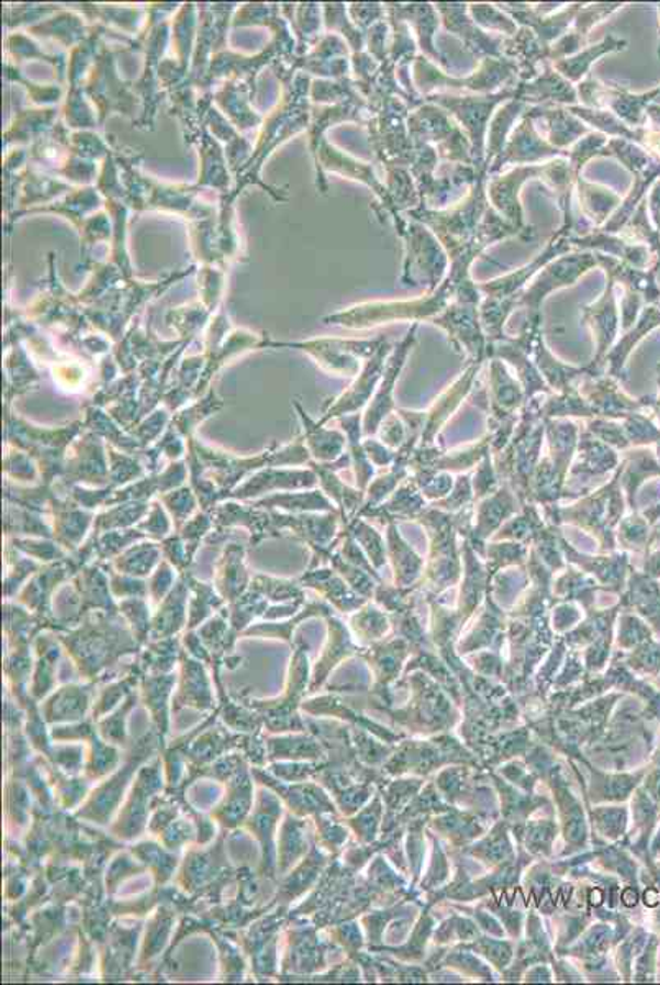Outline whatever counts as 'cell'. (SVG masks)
<instances>
[{
  "mask_svg": "<svg viewBox=\"0 0 660 985\" xmlns=\"http://www.w3.org/2000/svg\"><path fill=\"white\" fill-rule=\"evenodd\" d=\"M489 178V168L482 169L466 198L450 208L433 211L420 205L404 215L427 225L446 248L450 261L459 258L477 260L490 245L504 238L519 237V232L490 204L486 194Z\"/></svg>",
  "mask_w": 660,
  "mask_h": 985,
  "instance_id": "obj_1",
  "label": "cell"
},
{
  "mask_svg": "<svg viewBox=\"0 0 660 985\" xmlns=\"http://www.w3.org/2000/svg\"><path fill=\"white\" fill-rule=\"evenodd\" d=\"M473 260L460 258L450 261L449 275L434 293L424 294L417 300L387 301V303H367L354 307L347 313L332 316L331 321L340 326L350 328H367L380 326V324L400 323H433L437 316L444 313L456 300L476 301L482 303L483 294L479 284L470 278V267Z\"/></svg>",
  "mask_w": 660,
  "mask_h": 985,
  "instance_id": "obj_2",
  "label": "cell"
},
{
  "mask_svg": "<svg viewBox=\"0 0 660 985\" xmlns=\"http://www.w3.org/2000/svg\"><path fill=\"white\" fill-rule=\"evenodd\" d=\"M529 181L544 182L553 192L563 215V227L573 231L572 195L577 178L567 158H556L546 165L514 166L500 175L490 176L486 184L490 204L519 232V238L533 240L534 231L526 224L521 202V189Z\"/></svg>",
  "mask_w": 660,
  "mask_h": 985,
  "instance_id": "obj_3",
  "label": "cell"
},
{
  "mask_svg": "<svg viewBox=\"0 0 660 985\" xmlns=\"http://www.w3.org/2000/svg\"><path fill=\"white\" fill-rule=\"evenodd\" d=\"M414 88L423 98L449 92V94H495L519 81V69L507 58H485L467 78H456L420 55L411 68Z\"/></svg>",
  "mask_w": 660,
  "mask_h": 985,
  "instance_id": "obj_4",
  "label": "cell"
},
{
  "mask_svg": "<svg viewBox=\"0 0 660 985\" xmlns=\"http://www.w3.org/2000/svg\"><path fill=\"white\" fill-rule=\"evenodd\" d=\"M623 513L625 501L619 475L616 472L612 482L596 492L585 494V497L572 506L547 507L544 510V519L549 526L560 527V524L566 523L580 527L599 540L600 552L608 553L615 550V527L622 521Z\"/></svg>",
  "mask_w": 660,
  "mask_h": 985,
  "instance_id": "obj_5",
  "label": "cell"
},
{
  "mask_svg": "<svg viewBox=\"0 0 660 985\" xmlns=\"http://www.w3.org/2000/svg\"><path fill=\"white\" fill-rule=\"evenodd\" d=\"M394 228L404 248L401 283L421 288L426 294L434 293L449 275L450 260L446 248L427 225L406 215Z\"/></svg>",
  "mask_w": 660,
  "mask_h": 985,
  "instance_id": "obj_6",
  "label": "cell"
},
{
  "mask_svg": "<svg viewBox=\"0 0 660 985\" xmlns=\"http://www.w3.org/2000/svg\"><path fill=\"white\" fill-rule=\"evenodd\" d=\"M407 131L414 144L433 147L440 164L476 166L473 148L459 124L439 105L424 102L411 111Z\"/></svg>",
  "mask_w": 660,
  "mask_h": 985,
  "instance_id": "obj_7",
  "label": "cell"
},
{
  "mask_svg": "<svg viewBox=\"0 0 660 985\" xmlns=\"http://www.w3.org/2000/svg\"><path fill=\"white\" fill-rule=\"evenodd\" d=\"M514 99V86L495 92V94H437L424 98L426 102L439 105L457 124L462 127L473 148V160L477 168H485L486 134L490 122L501 105Z\"/></svg>",
  "mask_w": 660,
  "mask_h": 985,
  "instance_id": "obj_8",
  "label": "cell"
},
{
  "mask_svg": "<svg viewBox=\"0 0 660 985\" xmlns=\"http://www.w3.org/2000/svg\"><path fill=\"white\" fill-rule=\"evenodd\" d=\"M430 539L429 557L424 567V580L440 590L457 585L462 579V560L459 556L456 536L459 533V513H446L427 506L420 517Z\"/></svg>",
  "mask_w": 660,
  "mask_h": 985,
  "instance_id": "obj_9",
  "label": "cell"
},
{
  "mask_svg": "<svg viewBox=\"0 0 660 985\" xmlns=\"http://www.w3.org/2000/svg\"><path fill=\"white\" fill-rule=\"evenodd\" d=\"M370 142L378 161L387 166L410 168L416 145L407 131L411 108L401 98L381 99L371 105Z\"/></svg>",
  "mask_w": 660,
  "mask_h": 985,
  "instance_id": "obj_10",
  "label": "cell"
},
{
  "mask_svg": "<svg viewBox=\"0 0 660 985\" xmlns=\"http://www.w3.org/2000/svg\"><path fill=\"white\" fill-rule=\"evenodd\" d=\"M595 267H599L595 251L582 250L562 255L546 265L517 296V307L526 310V323H542L540 307L547 296L562 288L573 287Z\"/></svg>",
  "mask_w": 660,
  "mask_h": 985,
  "instance_id": "obj_11",
  "label": "cell"
},
{
  "mask_svg": "<svg viewBox=\"0 0 660 985\" xmlns=\"http://www.w3.org/2000/svg\"><path fill=\"white\" fill-rule=\"evenodd\" d=\"M480 304L482 303L456 300L433 321L434 326L446 331L456 350L463 351L469 361L477 363L489 360V338L480 321Z\"/></svg>",
  "mask_w": 660,
  "mask_h": 985,
  "instance_id": "obj_12",
  "label": "cell"
},
{
  "mask_svg": "<svg viewBox=\"0 0 660 985\" xmlns=\"http://www.w3.org/2000/svg\"><path fill=\"white\" fill-rule=\"evenodd\" d=\"M517 26H526L536 33L544 45L550 46L562 38L570 29L582 3H496Z\"/></svg>",
  "mask_w": 660,
  "mask_h": 985,
  "instance_id": "obj_13",
  "label": "cell"
},
{
  "mask_svg": "<svg viewBox=\"0 0 660 985\" xmlns=\"http://www.w3.org/2000/svg\"><path fill=\"white\" fill-rule=\"evenodd\" d=\"M572 234L573 231L560 225L559 231H557L556 234L552 235V238L547 242L546 248H544L533 261L524 265V267L517 268L516 271H511V273L504 275V277L495 278V280L479 284L480 293L483 294V298H492V300L514 301L517 306V296L523 293L524 288L530 283V280H533L546 265H549L550 261L556 260V258L562 257V255L575 251L573 250L572 244H570V235Z\"/></svg>",
  "mask_w": 660,
  "mask_h": 985,
  "instance_id": "obj_14",
  "label": "cell"
},
{
  "mask_svg": "<svg viewBox=\"0 0 660 985\" xmlns=\"http://www.w3.org/2000/svg\"><path fill=\"white\" fill-rule=\"evenodd\" d=\"M569 152V150H567ZM567 152L557 150L537 131L536 122L529 114L523 115L507 138L503 154L490 166L489 176L500 175L506 166L540 165L556 158H567Z\"/></svg>",
  "mask_w": 660,
  "mask_h": 985,
  "instance_id": "obj_15",
  "label": "cell"
},
{
  "mask_svg": "<svg viewBox=\"0 0 660 985\" xmlns=\"http://www.w3.org/2000/svg\"><path fill=\"white\" fill-rule=\"evenodd\" d=\"M615 288V281L612 278H606L602 296L582 310V321L590 327L593 338H595V357L589 365L593 378L602 377L606 357L615 347L616 335L619 331Z\"/></svg>",
  "mask_w": 660,
  "mask_h": 985,
  "instance_id": "obj_16",
  "label": "cell"
},
{
  "mask_svg": "<svg viewBox=\"0 0 660 985\" xmlns=\"http://www.w3.org/2000/svg\"><path fill=\"white\" fill-rule=\"evenodd\" d=\"M439 12L440 23L447 32L462 42L467 52L482 61L485 58H503V36L492 35L480 29L469 13V3L437 2L434 3Z\"/></svg>",
  "mask_w": 660,
  "mask_h": 985,
  "instance_id": "obj_17",
  "label": "cell"
},
{
  "mask_svg": "<svg viewBox=\"0 0 660 985\" xmlns=\"http://www.w3.org/2000/svg\"><path fill=\"white\" fill-rule=\"evenodd\" d=\"M417 326H420L417 323H414L413 326H411L407 334L404 335L403 340L400 342V345H396V347L393 348L390 358H388L380 387H378L377 394H374L370 407H368L367 414L363 416V429H361L363 436H373V434H377L381 423H383L390 414H393L394 384H396V380L400 378L401 371H403L407 355L413 350L414 342H416Z\"/></svg>",
  "mask_w": 660,
  "mask_h": 985,
  "instance_id": "obj_18",
  "label": "cell"
},
{
  "mask_svg": "<svg viewBox=\"0 0 660 985\" xmlns=\"http://www.w3.org/2000/svg\"><path fill=\"white\" fill-rule=\"evenodd\" d=\"M521 503L516 493L507 483H501L496 493L490 494L485 500L477 501L476 524L466 534V540L476 549L480 557H485L486 540L495 536L506 521L516 516Z\"/></svg>",
  "mask_w": 660,
  "mask_h": 985,
  "instance_id": "obj_19",
  "label": "cell"
},
{
  "mask_svg": "<svg viewBox=\"0 0 660 985\" xmlns=\"http://www.w3.org/2000/svg\"><path fill=\"white\" fill-rule=\"evenodd\" d=\"M514 99L524 102L529 108L537 105H580L577 86L567 81L563 76L553 69L550 63L542 66L539 75L530 81H517L514 85Z\"/></svg>",
  "mask_w": 660,
  "mask_h": 985,
  "instance_id": "obj_20",
  "label": "cell"
},
{
  "mask_svg": "<svg viewBox=\"0 0 660 985\" xmlns=\"http://www.w3.org/2000/svg\"><path fill=\"white\" fill-rule=\"evenodd\" d=\"M387 15L396 16L410 25L421 55L439 66L446 68V56L437 49L436 33L440 26V16L434 3H384Z\"/></svg>",
  "mask_w": 660,
  "mask_h": 985,
  "instance_id": "obj_21",
  "label": "cell"
},
{
  "mask_svg": "<svg viewBox=\"0 0 660 985\" xmlns=\"http://www.w3.org/2000/svg\"><path fill=\"white\" fill-rule=\"evenodd\" d=\"M393 347L384 340L378 350L365 361L363 370L358 374V380L351 384L350 390L345 391L337 401L326 411L321 424L327 423L332 417L350 416L370 401L371 394L378 390V383L383 378L384 367L390 358Z\"/></svg>",
  "mask_w": 660,
  "mask_h": 985,
  "instance_id": "obj_22",
  "label": "cell"
},
{
  "mask_svg": "<svg viewBox=\"0 0 660 985\" xmlns=\"http://www.w3.org/2000/svg\"><path fill=\"white\" fill-rule=\"evenodd\" d=\"M577 452H579V460L570 467L566 485H579V492H582V483L593 482V480L608 475V472L618 469L619 459L615 450L606 444L600 443L586 429L580 433ZM579 496H582V493H579Z\"/></svg>",
  "mask_w": 660,
  "mask_h": 985,
  "instance_id": "obj_23",
  "label": "cell"
},
{
  "mask_svg": "<svg viewBox=\"0 0 660 985\" xmlns=\"http://www.w3.org/2000/svg\"><path fill=\"white\" fill-rule=\"evenodd\" d=\"M534 121L542 122V135L557 150L567 152L590 134V127L562 105H537L527 109Z\"/></svg>",
  "mask_w": 660,
  "mask_h": 985,
  "instance_id": "obj_24",
  "label": "cell"
},
{
  "mask_svg": "<svg viewBox=\"0 0 660 985\" xmlns=\"http://www.w3.org/2000/svg\"><path fill=\"white\" fill-rule=\"evenodd\" d=\"M559 542L567 562L579 567L583 573L592 577L603 590H615V592H619V590L623 589V585H625L626 569H628V557H626L625 553H615V556L602 553V556L596 557L586 556V553H580L579 550H575V547H573L572 544H569V540H567L562 534H560Z\"/></svg>",
  "mask_w": 660,
  "mask_h": 985,
  "instance_id": "obj_25",
  "label": "cell"
},
{
  "mask_svg": "<svg viewBox=\"0 0 660 985\" xmlns=\"http://www.w3.org/2000/svg\"><path fill=\"white\" fill-rule=\"evenodd\" d=\"M480 368H482V363L469 361L463 373L454 381L452 387L447 388V390L437 398L436 403H434V406L430 407L429 413H427L423 436H421L420 440L421 447L433 446L434 439H436L440 427H443L444 424L449 421V417L459 410L460 403H462V401L469 396L470 391L473 390V384H476L477 374H479Z\"/></svg>",
  "mask_w": 660,
  "mask_h": 985,
  "instance_id": "obj_26",
  "label": "cell"
},
{
  "mask_svg": "<svg viewBox=\"0 0 660 985\" xmlns=\"http://www.w3.org/2000/svg\"><path fill=\"white\" fill-rule=\"evenodd\" d=\"M384 340V335L373 340H326L316 344L314 351L327 370L354 377L360 370V360H368Z\"/></svg>",
  "mask_w": 660,
  "mask_h": 985,
  "instance_id": "obj_27",
  "label": "cell"
},
{
  "mask_svg": "<svg viewBox=\"0 0 660 985\" xmlns=\"http://www.w3.org/2000/svg\"><path fill=\"white\" fill-rule=\"evenodd\" d=\"M570 244L573 250L595 251V254L608 255L616 260L626 261L633 267L645 268L648 265V250L641 245H635L626 240L619 234H608L602 228H593L583 235H570Z\"/></svg>",
  "mask_w": 660,
  "mask_h": 985,
  "instance_id": "obj_28",
  "label": "cell"
},
{
  "mask_svg": "<svg viewBox=\"0 0 660 985\" xmlns=\"http://www.w3.org/2000/svg\"><path fill=\"white\" fill-rule=\"evenodd\" d=\"M549 52L550 46L544 45L536 33L526 26H519L516 35L504 38L503 42V56L519 69V81L536 78L542 66L550 63Z\"/></svg>",
  "mask_w": 660,
  "mask_h": 985,
  "instance_id": "obj_29",
  "label": "cell"
},
{
  "mask_svg": "<svg viewBox=\"0 0 660 985\" xmlns=\"http://www.w3.org/2000/svg\"><path fill=\"white\" fill-rule=\"evenodd\" d=\"M582 396L592 406L595 417L605 419H618L628 417L639 406L636 401L629 400L612 377H586L582 383Z\"/></svg>",
  "mask_w": 660,
  "mask_h": 985,
  "instance_id": "obj_30",
  "label": "cell"
},
{
  "mask_svg": "<svg viewBox=\"0 0 660 985\" xmlns=\"http://www.w3.org/2000/svg\"><path fill=\"white\" fill-rule=\"evenodd\" d=\"M388 560L393 566L394 585L416 586L424 573V559L403 539L396 523L387 524Z\"/></svg>",
  "mask_w": 660,
  "mask_h": 985,
  "instance_id": "obj_31",
  "label": "cell"
},
{
  "mask_svg": "<svg viewBox=\"0 0 660 985\" xmlns=\"http://www.w3.org/2000/svg\"><path fill=\"white\" fill-rule=\"evenodd\" d=\"M533 358L536 367L539 368L546 383L550 390L556 393H563L575 387L573 381L582 377H592V370L589 365L586 367H572V365L563 363L556 355L547 348L544 342L542 332L536 335L533 342Z\"/></svg>",
  "mask_w": 660,
  "mask_h": 985,
  "instance_id": "obj_32",
  "label": "cell"
},
{
  "mask_svg": "<svg viewBox=\"0 0 660 985\" xmlns=\"http://www.w3.org/2000/svg\"><path fill=\"white\" fill-rule=\"evenodd\" d=\"M427 507V500L411 479L401 483L396 492L388 497L387 503L373 507V510H360L358 514L365 517H383L388 523H396V519H414L423 514Z\"/></svg>",
  "mask_w": 660,
  "mask_h": 985,
  "instance_id": "obj_33",
  "label": "cell"
},
{
  "mask_svg": "<svg viewBox=\"0 0 660 985\" xmlns=\"http://www.w3.org/2000/svg\"><path fill=\"white\" fill-rule=\"evenodd\" d=\"M626 46H628L626 40L618 38L616 35H608L605 36L602 42L586 46L582 52L570 56V58L552 63V66L560 76H563V78L567 79V81L577 86L580 85L586 76H590V69H592V66L595 65L600 58L609 55V53L623 52Z\"/></svg>",
  "mask_w": 660,
  "mask_h": 985,
  "instance_id": "obj_34",
  "label": "cell"
},
{
  "mask_svg": "<svg viewBox=\"0 0 660 985\" xmlns=\"http://www.w3.org/2000/svg\"><path fill=\"white\" fill-rule=\"evenodd\" d=\"M575 189L580 211L595 225V228H602L622 205V198L613 189L586 181L583 176L577 178Z\"/></svg>",
  "mask_w": 660,
  "mask_h": 985,
  "instance_id": "obj_35",
  "label": "cell"
},
{
  "mask_svg": "<svg viewBox=\"0 0 660 985\" xmlns=\"http://www.w3.org/2000/svg\"><path fill=\"white\" fill-rule=\"evenodd\" d=\"M527 109H529V105L516 101V99L507 101L506 104L497 109L492 122H490L489 134H486V168L495 164L496 158L503 154L511 132L516 127V122L521 121V117L526 114Z\"/></svg>",
  "mask_w": 660,
  "mask_h": 985,
  "instance_id": "obj_36",
  "label": "cell"
},
{
  "mask_svg": "<svg viewBox=\"0 0 660 985\" xmlns=\"http://www.w3.org/2000/svg\"><path fill=\"white\" fill-rule=\"evenodd\" d=\"M569 111L582 119L589 127L599 134L606 135L608 138H622V141L631 142V144L645 145L648 138V132L642 128L629 127L628 124L616 117L613 112L605 109H589L583 105H570Z\"/></svg>",
  "mask_w": 660,
  "mask_h": 985,
  "instance_id": "obj_37",
  "label": "cell"
},
{
  "mask_svg": "<svg viewBox=\"0 0 660 985\" xmlns=\"http://www.w3.org/2000/svg\"><path fill=\"white\" fill-rule=\"evenodd\" d=\"M316 483L317 475L313 472H300V470H294V472H273V470H268V472L254 477L250 482L245 483L242 489L232 493L231 496L244 500V497L257 496V494L277 489H311Z\"/></svg>",
  "mask_w": 660,
  "mask_h": 985,
  "instance_id": "obj_38",
  "label": "cell"
},
{
  "mask_svg": "<svg viewBox=\"0 0 660 985\" xmlns=\"http://www.w3.org/2000/svg\"><path fill=\"white\" fill-rule=\"evenodd\" d=\"M294 404H297L298 413H300V417L303 419L304 430H306L307 450H310L321 463L335 462V460L342 456V452H344L347 437L335 433V430L323 429V424L313 423V421L306 416V413H304L303 407L298 403Z\"/></svg>",
  "mask_w": 660,
  "mask_h": 985,
  "instance_id": "obj_39",
  "label": "cell"
},
{
  "mask_svg": "<svg viewBox=\"0 0 660 985\" xmlns=\"http://www.w3.org/2000/svg\"><path fill=\"white\" fill-rule=\"evenodd\" d=\"M387 189L398 214L404 215L420 208L421 198L416 182L406 166H387Z\"/></svg>",
  "mask_w": 660,
  "mask_h": 985,
  "instance_id": "obj_40",
  "label": "cell"
},
{
  "mask_svg": "<svg viewBox=\"0 0 660 985\" xmlns=\"http://www.w3.org/2000/svg\"><path fill=\"white\" fill-rule=\"evenodd\" d=\"M340 424L347 430V444L350 446L348 456H350L351 466L355 469L358 490L365 492L368 485H370L371 479H373L374 469L373 463L368 460L367 454H365L363 443H360V436L363 434L360 429V416L350 414V416L340 417Z\"/></svg>",
  "mask_w": 660,
  "mask_h": 985,
  "instance_id": "obj_41",
  "label": "cell"
},
{
  "mask_svg": "<svg viewBox=\"0 0 660 985\" xmlns=\"http://www.w3.org/2000/svg\"><path fill=\"white\" fill-rule=\"evenodd\" d=\"M544 419H567V417H595L592 406L586 403L579 388L573 387L563 393H553L542 403Z\"/></svg>",
  "mask_w": 660,
  "mask_h": 985,
  "instance_id": "obj_42",
  "label": "cell"
},
{
  "mask_svg": "<svg viewBox=\"0 0 660 985\" xmlns=\"http://www.w3.org/2000/svg\"><path fill=\"white\" fill-rule=\"evenodd\" d=\"M244 549L237 544H231L225 550L222 560L221 572L217 577V586L224 596H235L242 593L248 582L247 570L244 569Z\"/></svg>",
  "mask_w": 660,
  "mask_h": 985,
  "instance_id": "obj_43",
  "label": "cell"
},
{
  "mask_svg": "<svg viewBox=\"0 0 660 985\" xmlns=\"http://www.w3.org/2000/svg\"><path fill=\"white\" fill-rule=\"evenodd\" d=\"M489 452H492V446H490V436H486L479 444H473L466 449L457 450V452H443L430 470L447 473L466 472V470L473 469V466H479Z\"/></svg>",
  "mask_w": 660,
  "mask_h": 985,
  "instance_id": "obj_44",
  "label": "cell"
},
{
  "mask_svg": "<svg viewBox=\"0 0 660 985\" xmlns=\"http://www.w3.org/2000/svg\"><path fill=\"white\" fill-rule=\"evenodd\" d=\"M345 529L354 536V539L357 540L361 546V550H363L365 556L370 560L371 566L374 569L380 570L381 567L387 566L388 562V547L387 542H384L383 537L373 529V527L368 526L363 519L360 517H355L350 523H347V527Z\"/></svg>",
  "mask_w": 660,
  "mask_h": 985,
  "instance_id": "obj_45",
  "label": "cell"
},
{
  "mask_svg": "<svg viewBox=\"0 0 660 985\" xmlns=\"http://www.w3.org/2000/svg\"><path fill=\"white\" fill-rule=\"evenodd\" d=\"M469 13L480 29L489 33H497V36H503V38L516 35L519 30L517 23L496 3H469Z\"/></svg>",
  "mask_w": 660,
  "mask_h": 985,
  "instance_id": "obj_46",
  "label": "cell"
},
{
  "mask_svg": "<svg viewBox=\"0 0 660 985\" xmlns=\"http://www.w3.org/2000/svg\"><path fill=\"white\" fill-rule=\"evenodd\" d=\"M527 557H529V547L521 542L506 540L503 544H486L485 563L492 577H495L501 570L507 569V567L526 566Z\"/></svg>",
  "mask_w": 660,
  "mask_h": 985,
  "instance_id": "obj_47",
  "label": "cell"
},
{
  "mask_svg": "<svg viewBox=\"0 0 660 985\" xmlns=\"http://www.w3.org/2000/svg\"><path fill=\"white\" fill-rule=\"evenodd\" d=\"M609 138L606 135L599 134V132H590L586 137H583L582 141L577 142L569 152H567V161H569L570 169H572L573 176L579 178L582 176L583 168L589 161L595 160V158L606 157L605 148L608 145Z\"/></svg>",
  "mask_w": 660,
  "mask_h": 985,
  "instance_id": "obj_48",
  "label": "cell"
},
{
  "mask_svg": "<svg viewBox=\"0 0 660 985\" xmlns=\"http://www.w3.org/2000/svg\"><path fill=\"white\" fill-rule=\"evenodd\" d=\"M622 7L623 3L619 2L582 3L579 12H577L575 20H573L570 33H573L583 45H586L590 32H592L600 22L608 19V16L612 15V13H615L616 10L622 9Z\"/></svg>",
  "mask_w": 660,
  "mask_h": 985,
  "instance_id": "obj_49",
  "label": "cell"
},
{
  "mask_svg": "<svg viewBox=\"0 0 660 985\" xmlns=\"http://www.w3.org/2000/svg\"><path fill=\"white\" fill-rule=\"evenodd\" d=\"M258 504L284 507V510L291 511H335L331 501L320 492L278 494V496L268 497Z\"/></svg>",
  "mask_w": 660,
  "mask_h": 985,
  "instance_id": "obj_50",
  "label": "cell"
},
{
  "mask_svg": "<svg viewBox=\"0 0 660 985\" xmlns=\"http://www.w3.org/2000/svg\"><path fill=\"white\" fill-rule=\"evenodd\" d=\"M158 547L155 544H144L142 547H134L128 550L125 556H121L118 560L121 573H131V575H145L150 573L152 567L157 562Z\"/></svg>",
  "mask_w": 660,
  "mask_h": 985,
  "instance_id": "obj_51",
  "label": "cell"
},
{
  "mask_svg": "<svg viewBox=\"0 0 660 985\" xmlns=\"http://www.w3.org/2000/svg\"><path fill=\"white\" fill-rule=\"evenodd\" d=\"M586 430L592 434L600 443L606 444L612 449H626L629 446L628 436H626L625 427L619 426L613 419L605 417H593L586 423Z\"/></svg>",
  "mask_w": 660,
  "mask_h": 985,
  "instance_id": "obj_52",
  "label": "cell"
},
{
  "mask_svg": "<svg viewBox=\"0 0 660 985\" xmlns=\"http://www.w3.org/2000/svg\"><path fill=\"white\" fill-rule=\"evenodd\" d=\"M473 501H476V494H473L472 479H470V475H460L456 485H454L452 492L443 497V500L436 501L433 507L446 511V513H459V511L472 506Z\"/></svg>",
  "mask_w": 660,
  "mask_h": 985,
  "instance_id": "obj_53",
  "label": "cell"
},
{
  "mask_svg": "<svg viewBox=\"0 0 660 985\" xmlns=\"http://www.w3.org/2000/svg\"><path fill=\"white\" fill-rule=\"evenodd\" d=\"M501 482L500 477H497L495 463H493V454L489 452L485 457H483L482 462L477 467L476 475L472 479V489L473 494H476V503L477 501L485 500L490 494L496 493L500 490Z\"/></svg>",
  "mask_w": 660,
  "mask_h": 985,
  "instance_id": "obj_54",
  "label": "cell"
},
{
  "mask_svg": "<svg viewBox=\"0 0 660 985\" xmlns=\"http://www.w3.org/2000/svg\"><path fill=\"white\" fill-rule=\"evenodd\" d=\"M378 434H380L381 443H383L388 449H400V447L407 440L406 424H404V421L401 419V416L398 413L390 414V416L381 423Z\"/></svg>",
  "mask_w": 660,
  "mask_h": 985,
  "instance_id": "obj_55",
  "label": "cell"
},
{
  "mask_svg": "<svg viewBox=\"0 0 660 985\" xmlns=\"http://www.w3.org/2000/svg\"><path fill=\"white\" fill-rule=\"evenodd\" d=\"M646 526L639 517H628L619 524L618 539L625 547H638L645 540Z\"/></svg>",
  "mask_w": 660,
  "mask_h": 985,
  "instance_id": "obj_56",
  "label": "cell"
},
{
  "mask_svg": "<svg viewBox=\"0 0 660 985\" xmlns=\"http://www.w3.org/2000/svg\"><path fill=\"white\" fill-rule=\"evenodd\" d=\"M164 501L171 510L172 516L178 521H184V517H188L191 511L194 510L195 504L194 496L188 489L171 492V494L164 497Z\"/></svg>",
  "mask_w": 660,
  "mask_h": 985,
  "instance_id": "obj_57",
  "label": "cell"
},
{
  "mask_svg": "<svg viewBox=\"0 0 660 985\" xmlns=\"http://www.w3.org/2000/svg\"><path fill=\"white\" fill-rule=\"evenodd\" d=\"M355 22L360 23L365 29H371L378 22L387 20V9L381 3H361L354 5Z\"/></svg>",
  "mask_w": 660,
  "mask_h": 985,
  "instance_id": "obj_58",
  "label": "cell"
},
{
  "mask_svg": "<svg viewBox=\"0 0 660 985\" xmlns=\"http://www.w3.org/2000/svg\"><path fill=\"white\" fill-rule=\"evenodd\" d=\"M363 449L368 460L377 467L393 466L394 459H396V454L391 452V449H388L383 443H378V440H365Z\"/></svg>",
  "mask_w": 660,
  "mask_h": 985,
  "instance_id": "obj_59",
  "label": "cell"
},
{
  "mask_svg": "<svg viewBox=\"0 0 660 985\" xmlns=\"http://www.w3.org/2000/svg\"><path fill=\"white\" fill-rule=\"evenodd\" d=\"M154 511H152L150 519L145 521L141 527L147 529L148 533L154 534V536L161 537L165 536L169 530V523L166 519L164 511L158 504H154Z\"/></svg>",
  "mask_w": 660,
  "mask_h": 985,
  "instance_id": "obj_60",
  "label": "cell"
},
{
  "mask_svg": "<svg viewBox=\"0 0 660 985\" xmlns=\"http://www.w3.org/2000/svg\"><path fill=\"white\" fill-rule=\"evenodd\" d=\"M171 570H169L168 566H160L158 569L157 575H155L154 582H152V590H154L155 595L164 596L165 590L169 589V583H171Z\"/></svg>",
  "mask_w": 660,
  "mask_h": 985,
  "instance_id": "obj_61",
  "label": "cell"
},
{
  "mask_svg": "<svg viewBox=\"0 0 660 985\" xmlns=\"http://www.w3.org/2000/svg\"><path fill=\"white\" fill-rule=\"evenodd\" d=\"M623 900H625V904L628 905V907H631V905H635L636 904L635 891H626L625 897H623Z\"/></svg>",
  "mask_w": 660,
  "mask_h": 985,
  "instance_id": "obj_62",
  "label": "cell"
},
{
  "mask_svg": "<svg viewBox=\"0 0 660 985\" xmlns=\"http://www.w3.org/2000/svg\"><path fill=\"white\" fill-rule=\"evenodd\" d=\"M600 897H602V894H600L599 891L592 892V895H590V902H592V904H595L596 902V905H599L600 902H602L600 900Z\"/></svg>",
  "mask_w": 660,
  "mask_h": 985,
  "instance_id": "obj_63",
  "label": "cell"
},
{
  "mask_svg": "<svg viewBox=\"0 0 660 985\" xmlns=\"http://www.w3.org/2000/svg\"><path fill=\"white\" fill-rule=\"evenodd\" d=\"M659 55H660V52H659Z\"/></svg>",
  "mask_w": 660,
  "mask_h": 985,
  "instance_id": "obj_64",
  "label": "cell"
}]
</instances>
